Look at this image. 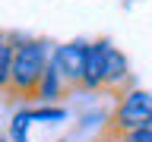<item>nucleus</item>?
Masks as SVG:
<instances>
[{
  "mask_svg": "<svg viewBox=\"0 0 152 142\" xmlns=\"http://www.w3.org/2000/svg\"><path fill=\"white\" fill-rule=\"evenodd\" d=\"M66 117H70V111H66L64 104H32L28 101V120H32V126L35 123H64Z\"/></svg>",
  "mask_w": 152,
  "mask_h": 142,
  "instance_id": "8",
  "label": "nucleus"
},
{
  "mask_svg": "<svg viewBox=\"0 0 152 142\" xmlns=\"http://www.w3.org/2000/svg\"><path fill=\"white\" fill-rule=\"evenodd\" d=\"M86 54H89V41H83V38H73V41L54 44V51H51V63L60 70V76L66 79V85H70L73 92L79 88V82H83Z\"/></svg>",
  "mask_w": 152,
  "mask_h": 142,
  "instance_id": "3",
  "label": "nucleus"
},
{
  "mask_svg": "<svg viewBox=\"0 0 152 142\" xmlns=\"http://www.w3.org/2000/svg\"><path fill=\"white\" fill-rule=\"evenodd\" d=\"M149 123H152V92L149 88L130 85L114 98L111 117H108V133L130 136L133 130H142Z\"/></svg>",
  "mask_w": 152,
  "mask_h": 142,
  "instance_id": "2",
  "label": "nucleus"
},
{
  "mask_svg": "<svg viewBox=\"0 0 152 142\" xmlns=\"http://www.w3.org/2000/svg\"><path fill=\"white\" fill-rule=\"evenodd\" d=\"M70 92H73V88L66 85V79L60 76V70H57L54 63H48V70L41 73L35 92H32V104H60Z\"/></svg>",
  "mask_w": 152,
  "mask_h": 142,
  "instance_id": "6",
  "label": "nucleus"
},
{
  "mask_svg": "<svg viewBox=\"0 0 152 142\" xmlns=\"http://www.w3.org/2000/svg\"><path fill=\"white\" fill-rule=\"evenodd\" d=\"M0 142H7V139H0Z\"/></svg>",
  "mask_w": 152,
  "mask_h": 142,
  "instance_id": "12",
  "label": "nucleus"
},
{
  "mask_svg": "<svg viewBox=\"0 0 152 142\" xmlns=\"http://www.w3.org/2000/svg\"><path fill=\"white\" fill-rule=\"evenodd\" d=\"M127 139H130V142H152V123H149V126H142V130H133Z\"/></svg>",
  "mask_w": 152,
  "mask_h": 142,
  "instance_id": "10",
  "label": "nucleus"
},
{
  "mask_svg": "<svg viewBox=\"0 0 152 142\" xmlns=\"http://www.w3.org/2000/svg\"><path fill=\"white\" fill-rule=\"evenodd\" d=\"M133 85V73H130V60H127V54H124L121 47H114L108 51V63H104V95H111V98H117V95L124 92V88H130Z\"/></svg>",
  "mask_w": 152,
  "mask_h": 142,
  "instance_id": "5",
  "label": "nucleus"
},
{
  "mask_svg": "<svg viewBox=\"0 0 152 142\" xmlns=\"http://www.w3.org/2000/svg\"><path fill=\"white\" fill-rule=\"evenodd\" d=\"M10 70H13V41L10 32H0V95L10 92Z\"/></svg>",
  "mask_w": 152,
  "mask_h": 142,
  "instance_id": "9",
  "label": "nucleus"
},
{
  "mask_svg": "<svg viewBox=\"0 0 152 142\" xmlns=\"http://www.w3.org/2000/svg\"><path fill=\"white\" fill-rule=\"evenodd\" d=\"M7 142H32V120H28V104L16 107L7 126Z\"/></svg>",
  "mask_w": 152,
  "mask_h": 142,
  "instance_id": "7",
  "label": "nucleus"
},
{
  "mask_svg": "<svg viewBox=\"0 0 152 142\" xmlns=\"http://www.w3.org/2000/svg\"><path fill=\"white\" fill-rule=\"evenodd\" d=\"M108 51L111 41L108 38H95L89 41V54H86V70H83V92H102L104 88V63H108Z\"/></svg>",
  "mask_w": 152,
  "mask_h": 142,
  "instance_id": "4",
  "label": "nucleus"
},
{
  "mask_svg": "<svg viewBox=\"0 0 152 142\" xmlns=\"http://www.w3.org/2000/svg\"><path fill=\"white\" fill-rule=\"evenodd\" d=\"M10 41H13V70H10V92L7 95L10 98H22L28 104L41 73L51 63L54 44L48 38L22 35V32H10Z\"/></svg>",
  "mask_w": 152,
  "mask_h": 142,
  "instance_id": "1",
  "label": "nucleus"
},
{
  "mask_svg": "<svg viewBox=\"0 0 152 142\" xmlns=\"http://www.w3.org/2000/svg\"><path fill=\"white\" fill-rule=\"evenodd\" d=\"M98 142H130V139H127V136H117V133H104Z\"/></svg>",
  "mask_w": 152,
  "mask_h": 142,
  "instance_id": "11",
  "label": "nucleus"
}]
</instances>
